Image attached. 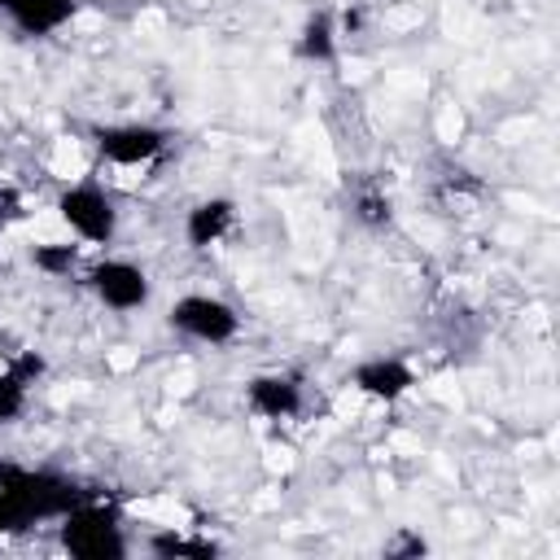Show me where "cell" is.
I'll return each instance as SVG.
<instances>
[{
	"label": "cell",
	"instance_id": "obj_1",
	"mask_svg": "<svg viewBox=\"0 0 560 560\" xmlns=\"http://www.w3.org/2000/svg\"><path fill=\"white\" fill-rule=\"evenodd\" d=\"M83 499L88 490H79V481L66 472L0 459V538L39 521H57Z\"/></svg>",
	"mask_w": 560,
	"mask_h": 560
},
{
	"label": "cell",
	"instance_id": "obj_2",
	"mask_svg": "<svg viewBox=\"0 0 560 560\" xmlns=\"http://www.w3.org/2000/svg\"><path fill=\"white\" fill-rule=\"evenodd\" d=\"M57 538L74 560H122L131 551L118 508H109L92 494L83 503H74L66 516H57Z\"/></svg>",
	"mask_w": 560,
	"mask_h": 560
},
{
	"label": "cell",
	"instance_id": "obj_3",
	"mask_svg": "<svg viewBox=\"0 0 560 560\" xmlns=\"http://www.w3.org/2000/svg\"><path fill=\"white\" fill-rule=\"evenodd\" d=\"M52 210H57V219L66 223V232L74 236V241H83V245H114V236H118V201H114V192L105 188V184H96V179H79V184H66L61 192H57V201H52Z\"/></svg>",
	"mask_w": 560,
	"mask_h": 560
},
{
	"label": "cell",
	"instance_id": "obj_4",
	"mask_svg": "<svg viewBox=\"0 0 560 560\" xmlns=\"http://www.w3.org/2000/svg\"><path fill=\"white\" fill-rule=\"evenodd\" d=\"M166 324L188 337V341H201V346H228L241 337V311L214 293H184L171 302L166 311Z\"/></svg>",
	"mask_w": 560,
	"mask_h": 560
},
{
	"label": "cell",
	"instance_id": "obj_5",
	"mask_svg": "<svg viewBox=\"0 0 560 560\" xmlns=\"http://www.w3.org/2000/svg\"><path fill=\"white\" fill-rule=\"evenodd\" d=\"M171 136L166 127L158 122H105L92 131V149L105 166H118V171H140V166H153L162 153H166Z\"/></svg>",
	"mask_w": 560,
	"mask_h": 560
},
{
	"label": "cell",
	"instance_id": "obj_6",
	"mask_svg": "<svg viewBox=\"0 0 560 560\" xmlns=\"http://www.w3.org/2000/svg\"><path fill=\"white\" fill-rule=\"evenodd\" d=\"M88 289L105 311H118V315L144 311L149 298H153L149 271L140 262H131V258H96L88 267Z\"/></svg>",
	"mask_w": 560,
	"mask_h": 560
},
{
	"label": "cell",
	"instance_id": "obj_7",
	"mask_svg": "<svg viewBox=\"0 0 560 560\" xmlns=\"http://www.w3.org/2000/svg\"><path fill=\"white\" fill-rule=\"evenodd\" d=\"M350 385H354V394H363L372 402H398L416 389V368L398 354H372V359L354 363Z\"/></svg>",
	"mask_w": 560,
	"mask_h": 560
},
{
	"label": "cell",
	"instance_id": "obj_8",
	"mask_svg": "<svg viewBox=\"0 0 560 560\" xmlns=\"http://www.w3.org/2000/svg\"><path fill=\"white\" fill-rule=\"evenodd\" d=\"M302 402H306V389H302V376L293 372H258L245 381V407L258 420H293Z\"/></svg>",
	"mask_w": 560,
	"mask_h": 560
},
{
	"label": "cell",
	"instance_id": "obj_9",
	"mask_svg": "<svg viewBox=\"0 0 560 560\" xmlns=\"http://www.w3.org/2000/svg\"><path fill=\"white\" fill-rule=\"evenodd\" d=\"M79 13V0H0V18H9L13 31L26 39H48L66 31Z\"/></svg>",
	"mask_w": 560,
	"mask_h": 560
},
{
	"label": "cell",
	"instance_id": "obj_10",
	"mask_svg": "<svg viewBox=\"0 0 560 560\" xmlns=\"http://www.w3.org/2000/svg\"><path fill=\"white\" fill-rule=\"evenodd\" d=\"M232 228H236V201L232 197H201L184 214V241L197 254L201 249H214L219 241H228Z\"/></svg>",
	"mask_w": 560,
	"mask_h": 560
},
{
	"label": "cell",
	"instance_id": "obj_11",
	"mask_svg": "<svg viewBox=\"0 0 560 560\" xmlns=\"http://www.w3.org/2000/svg\"><path fill=\"white\" fill-rule=\"evenodd\" d=\"M293 52L302 61H315V66L337 61V52H341V22H337V13L332 9H311L302 18L298 35H293Z\"/></svg>",
	"mask_w": 560,
	"mask_h": 560
},
{
	"label": "cell",
	"instance_id": "obj_12",
	"mask_svg": "<svg viewBox=\"0 0 560 560\" xmlns=\"http://www.w3.org/2000/svg\"><path fill=\"white\" fill-rule=\"evenodd\" d=\"M39 372H44L39 354H18L4 363V372H0V424H13L26 411V398H31V385Z\"/></svg>",
	"mask_w": 560,
	"mask_h": 560
},
{
	"label": "cell",
	"instance_id": "obj_13",
	"mask_svg": "<svg viewBox=\"0 0 560 560\" xmlns=\"http://www.w3.org/2000/svg\"><path fill=\"white\" fill-rule=\"evenodd\" d=\"M83 258V241L66 236V241H39L31 245V262L44 271V276H70Z\"/></svg>",
	"mask_w": 560,
	"mask_h": 560
},
{
	"label": "cell",
	"instance_id": "obj_14",
	"mask_svg": "<svg viewBox=\"0 0 560 560\" xmlns=\"http://www.w3.org/2000/svg\"><path fill=\"white\" fill-rule=\"evenodd\" d=\"M149 551L153 556H179V560H210L219 556V542L214 538H197V534H179V529H166V534H153L149 538Z\"/></svg>",
	"mask_w": 560,
	"mask_h": 560
},
{
	"label": "cell",
	"instance_id": "obj_15",
	"mask_svg": "<svg viewBox=\"0 0 560 560\" xmlns=\"http://www.w3.org/2000/svg\"><path fill=\"white\" fill-rule=\"evenodd\" d=\"M354 219H359L363 228L381 232V228H389L394 206H389V197H385V192H359V201H354Z\"/></svg>",
	"mask_w": 560,
	"mask_h": 560
},
{
	"label": "cell",
	"instance_id": "obj_16",
	"mask_svg": "<svg viewBox=\"0 0 560 560\" xmlns=\"http://www.w3.org/2000/svg\"><path fill=\"white\" fill-rule=\"evenodd\" d=\"M385 551H389V556H398V551H411V556H424V551H429V542H424V538H416V534H402V538H398V542H389Z\"/></svg>",
	"mask_w": 560,
	"mask_h": 560
},
{
	"label": "cell",
	"instance_id": "obj_17",
	"mask_svg": "<svg viewBox=\"0 0 560 560\" xmlns=\"http://www.w3.org/2000/svg\"><path fill=\"white\" fill-rule=\"evenodd\" d=\"M0 232H4V206H0Z\"/></svg>",
	"mask_w": 560,
	"mask_h": 560
}]
</instances>
